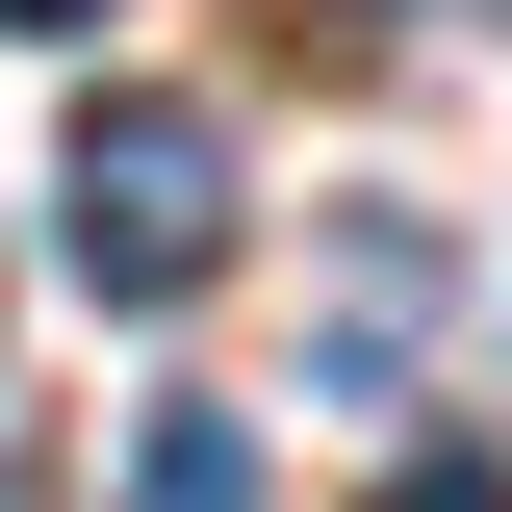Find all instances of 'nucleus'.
I'll return each mask as SVG.
<instances>
[{
	"label": "nucleus",
	"instance_id": "obj_1",
	"mask_svg": "<svg viewBox=\"0 0 512 512\" xmlns=\"http://www.w3.org/2000/svg\"><path fill=\"white\" fill-rule=\"evenodd\" d=\"M52 256L103 308H205V282H231V128L154 103V77H103V103L52 128Z\"/></svg>",
	"mask_w": 512,
	"mask_h": 512
},
{
	"label": "nucleus",
	"instance_id": "obj_2",
	"mask_svg": "<svg viewBox=\"0 0 512 512\" xmlns=\"http://www.w3.org/2000/svg\"><path fill=\"white\" fill-rule=\"evenodd\" d=\"M436 282H461V256L410 231V205H359V231H333V333H359V359H410V333H436Z\"/></svg>",
	"mask_w": 512,
	"mask_h": 512
},
{
	"label": "nucleus",
	"instance_id": "obj_3",
	"mask_svg": "<svg viewBox=\"0 0 512 512\" xmlns=\"http://www.w3.org/2000/svg\"><path fill=\"white\" fill-rule=\"evenodd\" d=\"M128 512H256V436L231 410H154V436H128Z\"/></svg>",
	"mask_w": 512,
	"mask_h": 512
},
{
	"label": "nucleus",
	"instance_id": "obj_4",
	"mask_svg": "<svg viewBox=\"0 0 512 512\" xmlns=\"http://www.w3.org/2000/svg\"><path fill=\"white\" fill-rule=\"evenodd\" d=\"M384 512H512V487H487V461H410V487H384Z\"/></svg>",
	"mask_w": 512,
	"mask_h": 512
},
{
	"label": "nucleus",
	"instance_id": "obj_5",
	"mask_svg": "<svg viewBox=\"0 0 512 512\" xmlns=\"http://www.w3.org/2000/svg\"><path fill=\"white\" fill-rule=\"evenodd\" d=\"M77 26H103V0H0V52H77Z\"/></svg>",
	"mask_w": 512,
	"mask_h": 512
},
{
	"label": "nucleus",
	"instance_id": "obj_6",
	"mask_svg": "<svg viewBox=\"0 0 512 512\" xmlns=\"http://www.w3.org/2000/svg\"><path fill=\"white\" fill-rule=\"evenodd\" d=\"M487 26H512V0H487Z\"/></svg>",
	"mask_w": 512,
	"mask_h": 512
}]
</instances>
